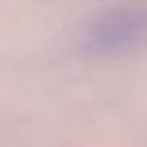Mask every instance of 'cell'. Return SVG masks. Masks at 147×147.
<instances>
[{
  "label": "cell",
  "instance_id": "6da1fadb",
  "mask_svg": "<svg viewBox=\"0 0 147 147\" xmlns=\"http://www.w3.org/2000/svg\"><path fill=\"white\" fill-rule=\"evenodd\" d=\"M147 46V0H128L100 11L80 32L89 56H121Z\"/></svg>",
  "mask_w": 147,
  "mask_h": 147
}]
</instances>
